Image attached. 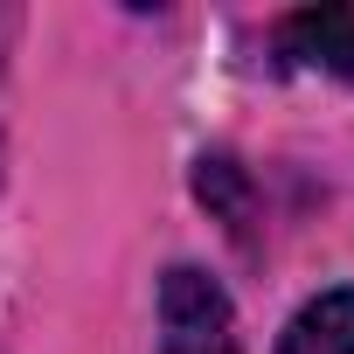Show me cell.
Returning a JSON list of instances; mask_svg holds the SVG:
<instances>
[{"mask_svg": "<svg viewBox=\"0 0 354 354\" xmlns=\"http://www.w3.org/2000/svg\"><path fill=\"white\" fill-rule=\"evenodd\" d=\"M160 354H243L236 306L202 264H174L160 278Z\"/></svg>", "mask_w": 354, "mask_h": 354, "instance_id": "cell-1", "label": "cell"}, {"mask_svg": "<svg viewBox=\"0 0 354 354\" xmlns=\"http://www.w3.org/2000/svg\"><path fill=\"white\" fill-rule=\"evenodd\" d=\"M278 63L354 84V8H299L278 21Z\"/></svg>", "mask_w": 354, "mask_h": 354, "instance_id": "cell-2", "label": "cell"}, {"mask_svg": "<svg viewBox=\"0 0 354 354\" xmlns=\"http://www.w3.org/2000/svg\"><path fill=\"white\" fill-rule=\"evenodd\" d=\"M278 354H354V285H333V292L306 299L285 319Z\"/></svg>", "mask_w": 354, "mask_h": 354, "instance_id": "cell-3", "label": "cell"}, {"mask_svg": "<svg viewBox=\"0 0 354 354\" xmlns=\"http://www.w3.org/2000/svg\"><path fill=\"white\" fill-rule=\"evenodd\" d=\"M0 42H8V15H0Z\"/></svg>", "mask_w": 354, "mask_h": 354, "instance_id": "cell-4", "label": "cell"}]
</instances>
